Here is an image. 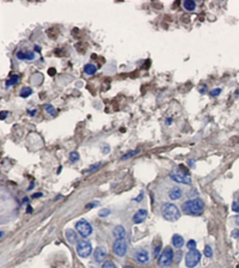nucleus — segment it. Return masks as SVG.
I'll return each mask as SVG.
<instances>
[{"label":"nucleus","instance_id":"39","mask_svg":"<svg viewBox=\"0 0 239 268\" xmlns=\"http://www.w3.org/2000/svg\"><path fill=\"white\" fill-rule=\"evenodd\" d=\"M41 195H42V193H37V194H34L32 198H38V196H41Z\"/></svg>","mask_w":239,"mask_h":268},{"label":"nucleus","instance_id":"17","mask_svg":"<svg viewBox=\"0 0 239 268\" xmlns=\"http://www.w3.org/2000/svg\"><path fill=\"white\" fill-rule=\"evenodd\" d=\"M84 72L86 74H89V75H92V74H95L97 72V66L93 65V63H86L84 66Z\"/></svg>","mask_w":239,"mask_h":268},{"label":"nucleus","instance_id":"12","mask_svg":"<svg viewBox=\"0 0 239 268\" xmlns=\"http://www.w3.org/2000/svg\"><path fill=\"white\" fill-rule=\"evenodd\" d=\"M182 195H183V190L179 187H177V186L176 187H172L169 190V198L171 200H178V199L182 198Z\"/></svg>","mask_w":239,"mask_h":268},{"label":"nucleus","instance_id":"29","mask_svg":"<svg viewBox=\"0 0 239 268\" xmlns=\"http://www.w3.org/2000/svg\"><path fill=\"white\" fill-rule=\"evenodd\" d=\"M69 159H71L72 163H73V162H76V160L79 159V153H78V152H72V153L69 154Z\"/></svg>","mask_w":239,"mask_h":268},{"label":"nucleus","instance_id":"14","mask_svg":"<svg viewBox=\"0 0 239 268\" xmlns=\"http://www.w3.org/2000/svg\"><path fill=\"white\" fill-rule=\"evenodd\" d=\"M66 238L67 241L71 243V244H75L78 243V235H76V231L75 230H72V229H67L66 230Z\"/></svg>","mask_w":239,"mask_h":268},{"label":"nucleus","instance_id":"23","mask_svg":"<svg viewBox=\"0 0 239 268\" xmlns=\"http://www.w3.org/2000/svg\"><path fill=\"white\" fill-rule=\"evenodd\" d=\"M102 268H117V266L113 261H105L102 266Z\"/></svg>","mask_w":239,"mask_h":268},{"label":"nucleus","instance_id":"2","mask_svg":"<svg viewBox=\"0 0 239 268\" xmlns=\"http://www.w3.org/2000/svg\"><path fill=\"white\" fill-rule=\"evenodd\" d=\"M162 216L168 221H176L181 217V211L174 204H164L162 206Z\"/></svg>","mask_w":239,"mask_h":268},{"label":"nucleus","instance_id":"42","mask_svg":"<svg viewBox=\"0 0 239 268\" xmlns=\"http://www.w3.org/2000/svg\"><path fill=\"white\" fill-rule=\"evenodd\" d=\"M28 213H31V207H30V206L28 207Z\"/></svg>","mask_w":239,"mask_h":268},{"label":"nucleus","instance_id":"35","mask_svg":"<svg viewBox=\"0 0 239 268\" xmlns=\"http://www.w3.org/2000/svg\"><path fill=\"white\" fill-rule=\"evenodd\" d=\"M234 223L239 226V216H235V217H234Z\"/></svg>","mask_w":239,"mask_h":268},{"label":"nucleus","instance_id":"22","mask_svg":"<svg viewBox=\"0 0 239 268\" xmlns=\"http://www.w3.org/2000/svg\"><path fill=\"white\" fill-rule=\"evenodd\" d=\"M187 248H188L189 250H194V249H196V241H194V239L188 241V242H187Z\"/></svg>","mask_w":239,"mask_h":268},{"label":"nucleus","instance_id":"6","mask_svg":"<svg viewBox=\"0 0 239 268\" xmlns=\"http://www.w3.org/2000/svg\"><path fill=\"white\" fill-rule=\"evenodd\" d=\"M201 260V252L197 249L189 250L185 255V266L187 268H194Z\"/></svg>","mask_w":239,"mask_h":268},{"label":"nucleus","instance_id":"38","mask_svg":"<svg viewBox=\"0 0 239 268\" xmlns=\"http://www.w3.org/2000/svg\"><path fill=\"white\" fill-rule=\"evenodd\" d=\"M188 163H189V166H194V160L193 159H189Z\"/></svg>","mask_w":239,"mask_h":268},{"label":"nucleus","instance_id":"43","mask_svg":"<svg viewBox=\"0 0 239 268\" xmlns=\"http://www.w3.org/2000/svg\"><path fill=\"white\" fill-rule=\"evenodd\" d=\"M123 268H133V267H132V266H124Z\"/></svg>","mask_w":239,"mask_h":268},{"label":"nucleus","instance_id":"1","mask_svg":"<svg viewBox=\"0 0 239 268\" xmlns=\"http://www.w3.org/2000/svg\"><path fill=\"white\" fill-rule=\"evenodd\" d=\"M203 208H204V204L199 198L188 200V201L183 202V205H182V211L190 216H200L203 212Z\"/></svg>","mask_w":239,"mask_h":268},{"label":"nucleus","instance_id":"41","mask_svg":"<svg viewBox=\"0 0 239 268\" xmlns=\"http://www.w3.org/2000/svg\"><path fill=\"white\" fill-rule=\"evenodd\" d=\"M35 49H36V52H40V50H41V49H40V47H38V46H36V47H35Z\"/></svg>","mask_w":239,"mask_h":268},{"label":"nucleus","instance_id":"5","mask_svg":"<svg viewBox=\"0 0 239 268\" xmlns=\"http://www.w3.org/2000/svg\"><path fill=\"white\" fill-rule=\"evenodd\" d=\"M75 230L82 237H89L92 233V226L85 219H80L79 221L75 223Z\"/></svg>","mask_w":239,"mask_h":268},{"label":"nucleus","instance_id":"8","mask_svg":"<svg viewBox=\"0 0 239 268\" xmlns=\"http://www.w3.org/2000/svg\"><path fill=\"white\" fill-rule=\"evenodd\" d=\"M133 258L139 263H147L149 261V254L146 249L138 248L133 251Z\"/></svg>","mask_w":239,"mask_h":268},{"label":"nucleus","instance_id":"28","mask_svg":"<svg viewBox=\"0 0 239 268\" xmlns=\"http://www.w3.org/2000/svg\"><path fill=\"white\" fill-rule=\"evenodd\" d=\"M110 214V210H108V208H103V210H101L99 212H98V216L99 217H107V216H109Z\"/></svg>","mask_w":239,"mask_h":268},{"label":"nucleus","instance_id":"21","mask_svg":"<svg viewBox=\"0 0 239 268\" xmlns=\"http://www.w3.org/2000/svg\"><path fill=\"white\" fill-rule=\"evenodd\" d=\"M204 255L206 257H212L213 256V249L210 245H206L204 247Z\"/></svg>","mask_w":239,"mask_h":268},{"label":"nucleus","instance_id":"33","mask_svg":"<svg viewBox=\"0 0 239 268\" xmlns=\"http://www.w3.org/2000/svg\"><path fill=\"white\" fill-rule=\"evenodd\" d=\"M199 91H200L201 94H204V92L207 91V86H204V85H200V86H199Z\"/></svg>","mask_w":239,"mask_h":268},{"label":"nucleus","instance_id":"4","mask_svg":"<svg viewBox=\"0 0 239 268\" xmlns=\"http://www.w3.org/2000/svg\"><path fill=\"white\" fill-rule=\"evenodd\" d=\"M174 261V250L171 247H166L158 258V264L160 267H169Z\"/></svg>","mask_w":239,"mask_h":268},{"label":"nucleus","instance_id":"27","mask_svg":"<svg viewBox=\"0 0 239 268\" xmlns=\"http://www.w3.org/2000/svg\"><path fill=\"white\" fill-rule=\"evenodd\" d=\"M101 166V163H96L95 165H92V166H90L88 170H85V172H88V173H90V172H93L95 170H97L98 168Z\"/></svg>","mask_w":239,"mask_h":268},{"label":"nucleus","instance_id":"10","mask_svg":"<svg viewBox=\"0 0 239 268\" xmlns=\"http://www.w3.org/2000/svg\"><path fill=\"white\" fill-rule=\"evenodd\" d=\"M107 255H108V250L105 247H97L95 249V252H93V257H95V261L101 263V262H105V258H107Z\"/></svg>","mask_w":239,"mask_h":268},{"label":"nucleus","instance_id":"25","mask_svg":"<svg viewBox=\"0 0 239 268\" xmlns=\"http://www.w3.org/2000/svg\"><path fill=\"white\" fill-rule=\"evenodd\" d=\"M44 110H46L48 114H50V115H55V109H54L53 106H50V104H46V106H44Z\"/></svg>","mask_w":239,"mask_h":268},{"label":"nucleus","instance_id":"34","mask_svg":"<svg viewBox=\"0 0 239 268\" xmlns=\"http://www.w3.org/2000/svg\"><path fill=\"white\" fill-rule=\"evenodd\" d=\"M9 115V111H1V120H4Z\"/></svg>","mask_w":239,"mask_h":268},{"label":"nucleus","instance_id":"3","mask_svg":"<svg viewBox=\"0 0 239 268\" xmlns=\"http://www.w3.org/2000/svg\"><path fill=\"white\" fill-rule=\"evenodd\" d=\"M75 250H76L78 256H80L83 258H86L92 252V244L89 241H86V239H80L76 243Z\"/></svg>","mask_w":239,"mask_h":268},{"label":"nucleus","instance_id":"37","mask_svg":"<svg viewBox=\"0 0 239 268\" xmlns=\"http://www.w3.org/2000/svg\"><path fill=\"white\" fill-rule=\"evenodd\" d=\"M28 113H29L30 115H35V114H36V109H34V110H29Z\"/></svg>","mask_w":239,"mask_h":268},{"label":"nucleus","instance_id":"9","mask_svg":"<svg viewBox=\"0 0 239 268\" xmlns=\"http://www.w3.org/2000/svg\"><path fill=\"white\" fill-rule=\"evenodd\" d=\"M170 177L177 183H182V185H191V178L189 175L183 173V172H170Z\"/></svg>","mask_w":239,"mask_h":268},{"label":"nucleus","instance_id":"20","mask_svg":"<svg viewBox=\"0 0 239 268\" xmlns=\"http://www.w3.org/2000/svg\"><path fill=\"white\" fill-rule=\"evenodd\" d=\"M31 94H32V89H31V87H28V86H24L22 90H21L19 96L23 97V98H26V97H29Z\"/></svg>","mask_w":239,"mask_h":268},{"label":"nucleus","instance_id":"18","mask_svg":"<svg viewBox=\"0 0 239 268\" xmlns=\"http://www.w3.org/2000/svg\"><path fill=\"white\" fill-rule=\"evenodd\" d=\"M18 81H19V75H18V74H12V75H10V77L7 78L5 85H6V86H12V85L17 84Z\"/></svg>","mask_w":239,"mask_h":268},{"label":"nucleus","instance_id":"26","mask_svg":"<svg viewBox=\"0 0 239 268\" xmlns=\"http://www.w3.org/2000/svg\"><path fill=\"white\" fill-rule=\"evenodd\" d=\"M136 153H139V151L138 150H134V151H130V152H127V154H123L122 157H121V159H126V158H129V157H133V156H135Z\"/></svg>","mask_w":239,"mask_h":268},{"label":"nucleus","instance_id":"30","mask_svg":"<svg viewBox=\"0 0 239 268\" xmlns=\"http://www.w3.org/2000/svg\"><path fill=\"white\" fill-rule=\"evenodd\" d=\"M232 210H233V212L239 213V202H238V201H234V202L232 204Z\"/></svg>","mask_w":239,"mask_h":268},{"label":"nucleus","instance_id":"16","mask_svg":"<svg viewBox=\"0 0 239 268\" xmlns=\"http://www.w3.org/2000/svg\"><path fill=\"white\" fill-rule=\"evenodd\" d=\"M172 245L175 247V248H177V249H181L183 245H184V239H183V237L181 236V235H174L172 236Z\"/></svg>","mask_w":239,"mask_h":268},{"label":"nucleus","instance_id":"36","mask_svg":"<svg viewBox=\"0 0 239 268\" xmlns=\"http://www.w3.org/2000/svg\"><path fill=\"white\" fill-rule=\"evenodd\" d=\"M142 195H143V193H141V194H140V196H138V198H136V199H134V200H135V201H138V202H139V201H140V200H141V199H142Z\"/></svg>","mask_w":239,"mask_h":268},{"label":"nucleus","instance_id":"31","mask_svg":"<svg viewBox=\"0 0 239 268\" xmlns=\"http://www.w3.org/2000/svg\"><path fill=\"white\" fill-rule=\"evenodd\" d=\"M160 247H162V244L159 243V244H158V247H155V248H154V254H153V256H154V257H157V256H158V254L160 252Z\"/></svg>","mask_w":239,"mask_h":268},{"label":"nucleus","instance_id":"19","mask_svg":"<svg viewBox=\"0 0 239 268\" xmlns=\"http://www.w3.org/2000/svg\"><path fill=\"white\" fill-rule=\"evenodd\" d=\"M183 7L187 10V11H194L195 7H196V4L194 0H185L183 3Z\"/></svg>","mask_w":239,"mask_h":268},{"label":"nucleus","instance_id":"15","mask_svg":"<svg viewBox=\"0 0 239 268\" xmlns=\"http://www.w3.org/2000/svg\"><path fill=\"white\" fill-rule=\"evenodd\" d=\"M17 58L19 60H28V61H30V60L35 59V53L34 52H25V53L17 52Z\"/></svg>","mask_w":239,"mask_h":268},{"label":"nucleus","instance_id":"7","mask_svg":"<svg viewBox=\"0 0 239 268\" xmlns=\"http://www.w3.org/2000/svg\"><path fill=\"white\" fill-rule=\"evenodd\" d=\"M127 242L124 238H121V239H116L114 242V245H113V251L116 256L118 257H123L126 254H127Z\"/></svg>","mask_w":239,"mask_h":268},{"label":"nucleus","instance_id":"32","mask_svg":"<svg viewBox=\"0 0 239 268\" xmlns=\"http://www.w3.org/2000/svg\"><path fill=\"white\" fill-rule=\"evenodd\" d=\"M232 237H234V238H237V239H239V229L238 230H234V231H232Z\"/></svg>","mask_w":239,"mask_h":268},{"label":"nucleus","instance_id":"13","mask_svg":"<svg viewBox=\"0 0 239 268\" xmlns=\"http://www.w3.org/2000/svg\"><path fill=\"white\" fill-rule=\"evenodd\" d=\"M113 235H114V237H115L116 239L124 238V237H126V229H124V226H122V225L115 226L114 230H113Z\"/></svg>","mask_w":239,"mask_h":268},{"label":"nucleus","instance_id":"24","mask_svg":"<svg viewBox=\"0 0 239 268\" xmlns=\"http://www.w3.org/2000/svg\"><path fill=\"white\" fill-rule=\"evenodd\" d=\"M221 94V89L220 87H216V89H213V90L209 92V96L210 97H216V96H219Z\"/></svg>","mask_w":239,"mask_h":268},{"label":"nucleus","instance_id":"11","mask_svg":"<svg viewBox=\"0 0 239 268\" xmlns=\"http://www.w3.org/2000/svg\"><path fill=\"white\" fill-rule=\"evenodd\" d=\"M147 216H148L147 211L143 210V208H141V210H139V211L133 216V221H134L135 224H140V223H142L143 220H146Z\"/></svg>","mask_w":239,"mask_h":268},{"label":"nucleus","instance_id":"40","mask_svg":"<svg viewBox=\"0 0 239 268\" xmlns=\"http://www.w3.org/2000/svg\"><path fill=\"white\" fill-rule=\"evenodd\" d=\"M49 73H50V74H54V73H55V69H49Z\"/></svg>","mask_w":239,"mask_h":268},{"label":"nucleus","instance_id":"44","mask_svg":"<svg viewBox=\"0 0 239 268\" xmlns=\"http://www.w3.org/2000/svg\"><path fill=\"white\" fill-rule=\"evenodd\" d=\"M237 201H238V202H239V198H238V200H237Z\"/></svg>","mask_w":239,"mask_h":268}]
</instances>
